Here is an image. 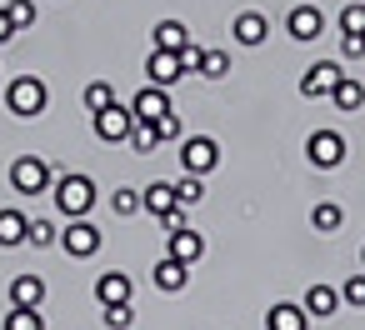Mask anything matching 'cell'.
I'll list each match as a JSON object with an SVG mask.
<instances>
[{"label": "cell", "mask_w": 365, "mask_h": 330, "mask_svg": "<svg viewBox=\"0 0 365 330\" xmlns=\"http://www.w3.org/2000/svg\"><path fill=\"white\" fill-rule=\"evenodd\" d=\"M51 190H56V210H61L66 220H76V215H91V205H96V180H91V175H81V170L61 175Z\"/></svg>", "instance_id": "cell-1"}, {"label": "cell", "mask_w": 365, "mask_h": 330, "mask_svg": "<svg viewBox=\"0 0 365 330\" xmlns=\"http://www.w3.org/2000/svg\"><path fill=\"white\" fill-rule=\"evenodd\" d=\"M6 110L21 115V120H36V115L46 110V81H41V76H16V81L6 86Z\"/></svg>", "instance_id": "cell-2"}, {"label": "cell", "mask_w": 365, "mask_h": 330, "mask_svg": "<svg viewBox=\"0 0 365 330\" xmlns=\"http://www.w3.org/2000/svg\"><path fill=\"white\" fill-rule=\"evenodd\" d=\"M91 130H96V140H106V145H120V140H130V130H135V115H130V105H106V110H91Z\"/></svg>", "instance_id": "cell-3"}, {"label": "cell", "mask_w": 365, "mask_h": 330, "mask_svg": "<svg viewBox=\"0 0 365 330\" xmlns=\"http://www.w3.org/2000/svg\"><path fill=\"white\" fill-rule=\"evenodd\" d=\"M305 160H310L315 170L345 165V135H340V130H310V135H305Z\"/></svg>", "instance_id": "cell-4"}, {"label": "cell", "mask_w": 365, "mask_h": 330, "mask_svg": "<svg viewBox=\"0 0 365 330\" xmlns=\"http://www.w3.org/2000/svg\"><path fill=\"white\" fill-rule=\"evenodd\" d=\"M175 155H180V170H190V175H210L220 165V145L210 135H180Z\"/></svg>", "instance_id": "cell-5"}, {"label": "cell", "mask_w": 365, "mask_h": 330, "mask_svg": "<svg viewBox=\"0 0 365 330\" xmlns=\"http://www.w3.org/2000/svg\"><path fill=\"white\" fill-rule=\"evenodd\" d=\"M11 190H21V195H46V190H51V165H46L41 155L11 160Z\"/></svg>", "instance_id": "cell-6"}, {"label": "cell", "mask_w": 365, "mask_h": 330, "mask_svg": "<svg viewBox=\"0 0 365 330\" xmlns=\"http://www.w3.org/2000/svg\"><path fill=\"white\" fill-rule=\"evenodd\" d=\"M101 240H106V235H101L86 215H76V220L61 230V245H66V255H76V260H91V255L101 250Z\"/></svg>", "instance_id": "cell-7"}, {"label": "cell", "mask_w": 365, "mask_h": 330, "mask_svg": "<svg viewBox=\"0 0 365 330\" xmlns=\"http://www.w3.org/2000/svg\"><path fill=\"white\" fill-rule=\"evenodd\" d=\"M340 76H345V71H340L335 61H315V66L300 76V96H305V100H320V96H330V91H335V81H340Z\"/></svg>", "instance_id": "cell-8"}, {"label": "cell", "mask_w": 365, "mask_h": 330, "mask_svg": "<svg viewBox=\"0 0 365 330\" xmlns=\"http://www.w3.org/2000/svg\"><path fill=\"white\" fill-rule=\"evenodd\" d=\"M285 31H290V41L310 46V41H320V31H325V16H320L315 6H295V11L285 16Z\"/></svg>", "instance_id": "cell-9"}, {"label": "cell", "mask_w": 365, "mask_h": 330, "mask_svg": "<svg viewBox=\"0 0 365 330\" xmlns=\"http://www.w3.org/2000/svg\"><path fill=\"white\" fill-rule=\"evenodd\" d=\"M145 81H150V86H160V91H170L175 81H185L180 56H175V51H150V61H145Z\"/></svg>", "instance_id": "cell-10"}, {"label": "cell", "mask_w": 365, "mask_h": 330, "mask_svg": "<svg viewBox=\"0 0 365 330\" xmlns=\"http://www.w3.org/2000/svg\"><path fill=\"white\" fill-rule=\"evenodd\" d=\"M165 110H170V96H165L160 86H150V81H145V86L135 91V100H130V115H135V120H160Z\"/></svg>", "instance_id": "cell-11"}, {"label": "cell", "mask_w": 365, "mask_h": 330, "mask_svg": "<svg viewBox=\"0 0 365 330\" xmlns=\"http://www.w3.org/2000/svg\"><path fill=\"white\" fill-rule=\"evenodd\" d=\"M265 330H310V315H305V305H295V300H275V305L265 310Z\"/></svg>", "instance_id": "cell-12"}, {"label": "cell", "mask_w": 365, "mask_h": 330, "mask_svg": "<svg viewBox=\"0 0 365 330\" xmlns=\"http://www.w3.org/2000/svg\"><path fill=\"white\" fill-rule=\"evenodd\" d=\"M41 300H46V280H41V275L26 270V275L11 280V305H16V310H41Z\"/></svg>", "instance_id": "cell-13"}, {"label": "cell", "mask_w": 365, "mask_h": 330, "mask_svg": "<svg viewBox=\"0 0 365 330\" xmlns=\"http://www.w3.org/2000/svg\"><path fill=\"white\" fill-rule=\"evenodd\" d=\"M150 280H155V290L175 295V290H185V285H190V265H185V260H175V255H165V260L155 265V275H150Z\"/></svg>", "instance_id": "cell-14"}, {"label": "cell", "mask_w": 365, "mask_h": 330, "mask_svg": "<svg viewBox=\"0 0 365 330\" xmlns=\"http://www.w3.org/2000/svg\"><path fill=\"white\" fill-rule=\"evenodd\" d=\"M265 36H270V21H265L260 11H240V16H235V41H240V46L255 51V46H265Z\"/></svg>", "instance_id": "cell-15"}, {"label": "cell", "mask_w": 365, "mask_h": 330, "mask_svg": "<svg viewBox=\"0 0 365 330\" xmlns=\"http://www.w3.org/2000/svg\"><path fill=\"white\" fill-rule=\"evenodd\" d=\"M165 255H175V260H185V265H195L200 255H205V240H200V230H190V225H180V230H170V250Z\"/></svg>", "instance_id": "cell-16"}, {"label": "cell", "mask_w": 365, "mask_h": 330, "mask_svg": "<svg viewBox=\"0 0 365 330\" xmlns=\"http://www.w3.org/2000/svg\"><path fill=\"white\" fill-rule=\"evenodd\" d=\"M335 310H340V290L335 285H310L305 290V315L310 320H330Z\"/></svg>", "instance_id": "cell-17"}, {"label": "cell", "mask_w": 365, "mask_h": 330, "mask_svg": "<svg viewBox=\"0 0 365 330\" xmlns=\"http://www.w3.org/2000/svg\"><path fill=\"white\" fill-rule=\"evenodd\" d=\"M140 195H145V215H155V220L175 210V185H170V180H150Z\"/></svg>", "instance_id": "cell-18"}, {"label": "cell", "mask_w": 365, "mask_h": 330, "mask_svg": "<svg viewBox=\"0 0 365 330\" xmlns=\"http://www.w3.org/2000/svg\"><path fill=\"white\" fill-rule=\"evenodd\" d=\"M96 300H101V305H120V300H130V275L106 270V275L96 280Z\"/></svg>", "instance_id": "cell-19"}, {"label": "cell", "mask_w": 365, "mask_h": 330, "mask_svg": "<svg viewBox=\"0 0 365 330\" xmlns=\"http://www.w3.org/2000/svg\"><path fill=\"white\" fill-rule=\"evenodd\" d=\"M190 46V31H185V21H160L155 26V51H185Z\"/></svg>", "instance_id": "cell-20"}, {"label": "cell", "mask_w": 365, "mask_h": 330, "mask_svg": "<svg viewBox=\"0 0 365 330\" xmlns=\"http://www.w3.org/2000/svg\"><path fill=\"white\" fill-rule=\"evenodd\" d=\"M330 100H335V110H360V105H365V86H360L355 76H340L335 91H330Z\"/></svg>", "instance_id": "cell-21"}, {"label": "cell", "mask_w": 365, "mask_h": 330, "mask_svg": "<svg viewBox=\"0 0 365 330\" xmlns=\"http://www.w3.org/2000/svg\"><path fill=\"white\" fill-rule=\"evenodd\" d=\"M340 225H345V210H340L335 200H320V205L310 210V230H315V235H335Z\"/></svg>", "instance_id": "cell-22"}, {"label": "cell", "mask_w": 365, "mask_h": 330, "mask_svg": "<svg viewBox=\"0 0 365 330\" xmlns=\"http://www.w3.org/2000/svg\"><path fill=\"white\" fill-rule=\"evenodd\" d=\"M26 215L21 210H0V245H6V250H16V245H26Z\"/></svg>", "instance_id": "cell-23"}, {"label": "cell", "mask_w": 365, "mask_h": 330, "mask_svg": "<svg viewBox=\"0 0 365 330\" xmlns=\"http://www.w3.org/2000/svg\"><path fill=\"white\" fill-rule=\"evenodd\" d=\"M110 210H115V215H140V210H145V195H140L135 185H120V190H110Z\"/></svg>", "instance_id": "cell-24"}, {"label": "cell", "mask_w": 365, "mask_h": 330, "mask_svg": "<svg viewBox=\"0 0 365 330\" xmlns=\"http://www.w3.org/2000/svg\"><path fill=\"white\" fill-rule=\"evenodd\" d=\"M200 195H205V185H200V175H190V170H180V180H175V205H200Z\"/></svg>", "instance_id": "cell-25"}, {"label": "cell", "mask_w": 365, "mask_h": 330, "mask_svg": "<svg viewBox=\"0 0 365 330\" xmlns=\"http://www.w3.org/2000/svg\"><path fill=\"white\" fill-rule=\"evenodd\" d=\"M195 76H205V81H225V76H230V56H225V51H205Z\"/></svg>", "instance_id": "cell-26"}, {"label": "cell", "mask_w": 365, "mask_h": 330, "mask_svg": "<svg viewBox=\"0 0 365 330\" xmlns=\"http://www.w3.org/2000/svg\"><path fill=\"white\" fill-rule=\"evenodd\" d=\"M130 145H135L140 155H150V150L160 145V125H155V120H135V130H130Z\"/></svg>", "instance_id": "cell-27"}, {"label": "cell", "mask_w": 365, "mask_h": 330, "mask_svg": "<svg viewBox=\"0 0 365 330\" xmlns=\"http://www.w3.org/2000/svg\"><path fill=\"white\" fill-rule=\"evenodd\" d=\"M106 105H115V86L110 81H91L86 86V110H106Z\"/></svg>", "instance_id": "cell-28"}, {"label": "cell", "mask_w": 365, "mask_h": 330, "mask_svg": "<svg viewBox=\"0 0 365 330\" xmlns=\"http://www.w3.org/2000/svg\"><path fill=\"white\" fill-rule=\"evenodd\" d=\"M26 240H31L36 250H51V245L61 240V230H56L51 220H31V225H26Z\"/></svg>", "instance_id": "cell-29"}, {"label": "cell", "mask_w": 365, "mask_h": 330, "mask_svg": "<svg viewBox=\"0 0 365 330\" xmlns=\"http://www.w3.org/2000/svg\"><path fill=\"white\" fill-rule=\"evenodd\" d=\"M340 36H365V6L360 0H350V6L340 11Z\"/></svg>", "instance_id": "cell-30"}, {"label": "cell", "mask_w": 365, "mask_h": 330, "mask_svg": "<svg viewBox=\"0 0 365 330\" xmlns=\"http://www.w3.org/2000/svg\"><path fill=\"white\" fill-rule=\"evenodd\" d=\"M101 315H106V325H110V330H130V325H135L130 300H120V305H101Z\"/></svg>", "instance_id": "cell-31"}, {"label": "cell", "mask_w": 365, "mask_h": 330, "mask_svg": "<svg viewBox=\"0 0 365 330\" xmlns=\"http://www.w3.org/2000/svg\"><path fill=\"white\" fill-rule=\"evenodd\" d=\"M6 16H11V26H16V31H31V26H36V0H11Z\"/></svg>", "instance_id": "cell-32"}, {"label": "cell", "mask_w": 365, "mask_h": 330, "mask_svg": "<svg viewBox=\"0 0 365 330\" xmlns=\"http://www.w3.org/2000/svg\"><path fill=\"white\" fill-rule=\"evenodd\" d=\"M6 330H46V320H41V310H16V305H11Z\"/></svg>", "instance_id": "cell-33"}, {"label": "cell", "mask_w": 365, "mask_h": 330, "mask_svg": "<svg viewBox=\"0 0 365 330\" xmlns=\"http://www.w3.org/2000/svg\"><path fill=\"white\" fill-rule=\"evenodd\" d=\"M340 300H345L350 310H365V275H350L345 290H340Z\"/></svg>", "instance_id": "cell-34"}, {"label": "cell", "mask_w": 365, "mask_h": 330, "mask_svg": "<svg viewBox=\"0 0 365 330\" xmlns=\"http://www.w3.org/2000/svg\"><path fill=\"white\" fill-rule=\"evenodd\" d=\"M155 125H160V140H180V135H185V125H180V115H175V110H165Z\"/></svg>", "instance_id": "cell-35"}, {"label": "cell", "mask_w": 365, "mask_h": 330, "mask_svg": "<svg viewBox=\"0 0 365 330\" xmlns=\"http://www.w3.org/2000/svg\"><path fill=\"white\" fill-rule=\"evenodd\" d=\"M340 56L345 61H360L365 56V36H340Z\"/></svg>", "instance_id": "cell-36"}, {"label": "cell", "mask_w": 365, "mask_h": 330, "mask_svg": "<svg viewBox=\"0 0 365 330\" xmlns=\"http://www.w3.org/2000/svg\"><path fill=\"white\" fill-rule=\"evenodd\" d=\"M200 56H205V46H195V41H190V46L180 51V71H200Z\"/></svg>", "instance_id": "cell-37"}, {"label": "cell", "mask_w": 365, "mask_h": 330, "mask_svg": "<svg viewBox=\"0 0 365 330\" xmlns=\"http://www.w3.org/2000/svg\"><path fill=\"white\" fill-rule=\"evenodd\" d=\"M16 41V26H11V16H6V6H0V46H11Z\"/></svg>", "instance_id": "cell-38"}, {"label": "cell", "mask_w": 365, "mask_h": 330, "mask_svg": "<svg viewBox=\"0 0 365 330\" xmlns=\"http://www.w3.org/2000/svg\"><path fill=\"white\" fill-rule=\"evenodd\" d=\"M360 265H365V245H360Z\"/></svg>", "instance_id": "cell-39"}]
</instances>
